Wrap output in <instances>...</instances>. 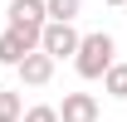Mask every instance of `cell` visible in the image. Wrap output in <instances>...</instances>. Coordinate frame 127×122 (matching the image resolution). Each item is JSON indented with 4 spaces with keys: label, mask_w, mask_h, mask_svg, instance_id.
Here are the masks:
<instances>
[{
    "label": "cell",
    "mask_w": 127,
    "mask_h": 122,
    "mask_svg": "<svg viewBox=\"0 0 127 122\" xmlns=\"http://www.w3.org/2000/svg\"><path fill=\"white\" fill-rule=\"evenodd\" d=\"M83 0H44V15L49 20H78Z\"/></svg>",
    "instance_id": "ba28073f"
},
{
    "label": "cell",
    "mask_w": 127,
    "mask_h": 122,
    "mask_svg": "<svg viewBox=\"0 0 127 122\" xmlns=\"http://www.w3.org/2000/svg\"><path fill=\"white\" fill-rule=\"evenodd\" d=\"M103 88H108V98H127V63L112 59L108 68H103Z\"/></svg>",
    "instance_id": "52a82bcc"
},
{
    "label": "cell",
    "mask_w": 127,
    "mask_h": 122,
    "mask_svg": "<svg viewBox=\"0 0 127 122\" xmlns=\"http://www.w3.org/2000/svg\"><path fill=\"white\" fill-rule=\"evenodd\" d=\"M20 112H25V98L10 88H0V122H20Z\"/></svg>",
    "instance_id": "9c48e42d"
},
{
    "label": "cell",
    "mask_w": 127,
    "mask_h": 122,
    "mask_svg": "<svg viewBox=\"0 0 127 122\" xmlns=\"http://www.w3.org/2000/svg\"><path fill=\"white\" fill-rule=\"evenodd\" d=\"M117 59V44H112V34H78V49H73V68H78V78H103V68Z\"/></svg>",
    "instance_id": "6da1fadb"
},
{
    "label": "cell",
    "mask_w": 127,
    "mask_h": 122,
    "mask_svg": "<svg viewBox=\"0 0 127 122\" xmlns=\"http://www.w3.org/2000/svg\"><path fill=\"white\" fill-rule=\"evenodd\" d=\"M5 15H10V25H15V30H44V0H10V10H5Z\"/></svg>",
    "instance_id": "8992f818"
},
{
    "label": "cell",
    "mask_w": 127,
    "mask_h": 122,
    "mask_svg": "<svg viewBox=\"0 0 127 122\" xmlns=\"http://www.w3.org/2000/svg\"><path fill=\"white\" fill-rule=\"evenodd\" d=\"M34 44H39V34H34V30H15V25H5V30H0V63L15 68Z\"/></svg>",
    "instance_id": "3957f363"
},
{
    "label": "cell",
    "mask_w": 127,
    "mask_h": 122,
    "mask_svg": "<svg viewBox=\"0 0 127 122\" xmlns=\"http://www.w3.org/2000/svg\"><path fill=\"white\" fill-rule=\"evenodd\" d=\"M39 49H44L49 59H73V49H78V30H73V20H44V30H39Z\"/></svg>",
    "instance_id": "7a4b0ae2"
},
{
    "label": "cell",
    "mask_w": 127,
    "mask_h": 122,
    "mask_svg": "<svg viewBox=\"0 0 127 122\" xmlns=\"http://www.w3.org/2000/svg\"><path fill=\"white\" fill-rule=\"evenodd\" d=\"M103 117V107H98L93 93H64L59 103V122H98Z\"/></svg>",
    "instance_id": "5b68a950"
},
{
    "label": "cell",
    "mask_w": 127,
    "mask_h": 122,
    "mask_svg": "<svg viewBox=\"0 0 127 122\" xmlns=\"http://www.w3.org/2000/svg\"><path fill=\"white\" fill-rule=\"evenodd\" d=\"M20 122H59V107H49V103L25 107V112H20Z\"/></svg>",
    "instance_id": "30bf717a"
},
{
    "label": "cell",
    "mask_w": 127,
    "mask_h": 122,
    "mask_svg": "<svg viewBox=\"0 0 127 122\" xmlns=\"http://www.w3.org/2000/svg\"><path fill=\"white\" fill-rule=\"evenodd\" d=\"M15 73H20V83H25V88H44L49 78H54V59H49L44 49L34 44L30 54H25V59L15 63Z\"/></svg>",
    "instance_id": "277c9868"
},
{
    "label": "cell",
    "mask_w": 127,
    "mask_h": 122,
    "mask_svg": "<svg viewBox=\"0 0 127 122\" xmlns=\"http://www.w3.org/2000/svg\"><path fill=\"white\" fill-rule=\"evenodd\" d=\"M108 5H127V0H108Z\"/></svg>",
    "instance_id": "8fae6325"
}]
</instances>
